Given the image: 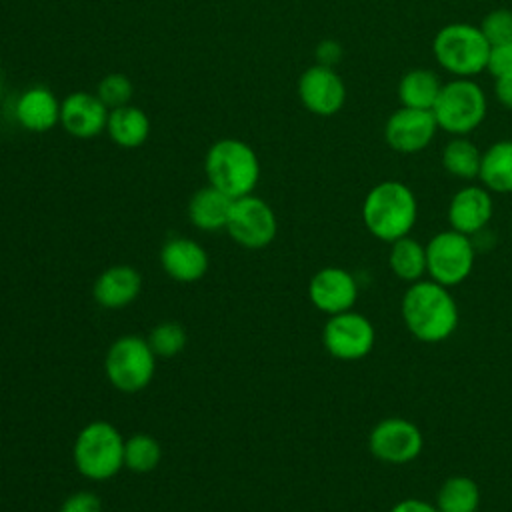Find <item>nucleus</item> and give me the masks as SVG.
Instances as JSON below:
<instances>
[{"label": "nucleus", "instance_id": "nucleus-1", "mask_svg": "<svg viewBox=\"0 0 512 512\" xmlns=\"http://www.w3.org/2000/svg\"><path fill=\"white\" fill-rule=\"evenodd\" d=\"M400 316L406 330L424 344L444 342L460 322V310L450 288L430 278L408 284L400 300Z\"/></svg>", "mask_w": 512, "mask_h": 512}, {"label": "nucleus", "instance_id": "nucleus-2", "mask_svg": "<svg viewBox=\"0 0 512 512\" xmlns=\"http://www.w3.org/2000/svg\"><path fill=\"white\" fill-rule=\"evenodd\" d=\"M360 214L366 230L374 238L390 244L410 236L418 220V200L408 184L400 180H382L364 196Z\"/></svg>", "mask_w": 512, "mask_h": 512}, {"label": "nucleus", "instance_id": "nucleus-3", "mask_svg": "<svg viewBox=\"0 0 512 512\" xmlns=\"http://www.w3.org/2000/svg\"><path fill=\"white\" fill-rule=\"evenodd\" d=\"M204 172L210 186L236 200L254 192L260 180V162L244 140L222 138L208 148Z\"/></svg>", "mask_w": 512, "mask_h": 512}, {"label": "nucleus", "instance_id": "nucleus-4", "mask_svg": "<svg viewBox=\"0 0 512 512\" xmlns=\"http://www.w3.org/2000/svg\"><path fill=\"white\" fill-rule=\"evenodd\" d=\"M124 440L120 430L106 420L86 424L72 446L76 470L94 482L114 478L124 468Z\"/></svg>", "mask_w": 512, "mask_h": 512}, {"label": "nucleus", "instance_id": "nucleus-5", "mask_svg": "<svg viewBox=\"0 0 512 512\" xmlns=\"http://www.w3.org/2000/svg\"><path fill=\"white\" fill-rule=\"evenodd\" d=\"M432 54L454 78H472L486 70L490 44L480 26L450 22L434 34Z\"/></svg>", "mask_w": 512, "mask_h": 512}, {"label": "nucleus", "instance_id": "nucleus-6", "mask_svg": "<svg viewBox=\"0 0 512 512\" xmlns=\"http://www.w3.org/2000/svg\"><path fill=\"white\" fill-rule=\"evenodd\" d=\"M488 112V100L480 84L470 78H454L442 84L432 114L438 130L452 136H466L476 130Z\"/></svg>", "mask_w": 512, "mask_h": 512}, {"label": "nucleus", "instance_id": "nucleus-7", "mask_svg": "<svg viewBox=\"0 0 512 512\" xmlns=\"http://www.w3.org/2000/svg\"><path fill=\"white\" fill-rule=\"evenodd\" d=\"M104 372L116 390L136 394L152 382L156 372V354L146 338L134 334L120 336L106 352Z\"/></svg>", "mask_w": 512, "mask_h": 512}, {"label": "nucleus", "instance_id": "nucleus-8", "mask_svg": "<svg viewBox=\"0 0 512 512\" xmlns=\"http://www.w3.org/2000/svg\"><path fill=\"white\" fill-rule=\"evenodd\" d=\"M426 274L430 280L454 288L462 284L474 268L476 248L472 236L456 230H440L426 244Z\"/></svg>", "mask_w": 512, "mask_h": 512}, {"label": "nucleus", "instance_id": "nucleus-9", "mask_svg": "<svg viewBox=\"0 0 512 512\" xmlns=\"http://www.w3.org/2000/svg\"><path fill=\"white\" fill-rule=\"evenodd\" d=\"M322 344L332 358L356 362L372 352L376 344V328L368 316L352 308L328 316L322 328Z\"/></svg>", "mask_w": 512, "mask_h": 512}, {"label": "nucleus", "instance_id": "nucleus-10", "mask_svg": "<svg viewBox=\"0 0 512 512\" xmlns=\"http://www.w3.org/2000/svg\"><path fill=\"white\" fill-rule=\"evenodd\" d=\"M422 448V430L408 418H382L368 434L370 454L384 464L402 466L414 462L422 454Z\"/></svg>", "mask_w": 512, "mask_h": 512}, {"label": "nucleus", "instance_id": "nucleus-11", "mask_svg": "<svg viewBox=\"0 0 512 512\" xmlns=\"http://www.w3.org/2000/svg\"><path fill=\"white\" fill-rule=\"evenodd\" d=\"M226 232L242 248L260 250L272 244V240L276 238L278 220L266 200L248 194L234 200Z\"/></svg>", "mask_w": 512, "mask_h": 512}, {"label": "nucleus", "instance_id": "nucleus-12", "mask_svg": "<svg viewBox=\"0 0 512 512\" xmlns=\"http://www.w3.org/2000/svg\"><path fill=\"white\" fill-rule=\"evenodd\" d=\"M298 98L308 112L328 118L342 110L346 84L334 68L312 64L298 78Z\"/></svg>", "mask_w": 512, "mask_h": 512}, {"label": "nucleus", "instance_id": "nucleus-13", "mask_svg": "<svg viewBox=\"0 0 512 512\" xmlns=\"http://www.w3.org/2000/svg\"><path fill=\"white\" fill-rule=\"evenodd\" d=\"M438 132L432 110L400 106L384 124L386 144L400 154H416L426 150Z\"/></svg>", "mask_w": 512, "mask_h": 512}, {"label": "nucleus", "instance_id": "nucleus-14", "mask_svg": "<svg viewBox=\"0 0 512 512\" xmlns=\"http://www.w3.org/2000/svg\"><path fill=\"white\" fill-rule=\"evenodd\" d=\"M358 280L340 266L320 268L308 282V298L312 306L326 316L352 310L358 300Z\"/></svg>", "mask_w": 512, "mask_h": 512}, {"label": "nucleus", "instance_id": "nucleus-15", "mask_svg": "<svg viewBox=\"0 0 512 512\" xmlns=\"http://www.w3.org/2000/svg\"><path fill=\"white\" fill-rule=\"evenodd\" d=\"M494 214L492 192L478 184H466L448 202L450 228L466 236L482 232Z\"/></svg>", "mask_w": 512, "mask_h": 512}, {"label": "nucleus", "instance_id": "nucleus-16", "mask_svg": "<svg viewBox=\"0 0 512 512\" xmlns=\"http://www.w3.org/2000/svg\"><path fill=\"white\" fill-rule=\"evenodd\" d=\"M108 106L90 92H72L62 100L60 124L76 138H94L106 130Z\"/></svg>", "mask_w": 512, "mask_h": 512}, {"label": "nucleus", "instance_id": "nucleus-17", "mask_svg": "<svg viewBox=\"0 0 512 512\" xmlns=\"http://www.w3.org/2000/svg\"><path fill=\"white\" fill-rule=\"evenodd\" d=\"M160 266L176 282H198L208 270L206 250L192 238H170L160 248Z\"/></svg>", "mask_w": 512, "mask_h": 512}, {"label": "nucleus", "instance_id": "nucleus-18", "mask_svg": "<svg viewBox=\"0 0 512 512\" xmlns=\"http://www.w3.org/2000/svg\"><path fill=\"white\" fill-rule=\"evenodd\" d=\"M142 290V276L128 264L106 268L94 282V300L108 310H118L132 304Z\"/></svg>", "mask_w": 512, "mask_h": 512}, {"label": "nucleus", "instance_id": "nucleus-19", "mask_svg": "<svg viewBox=\"0 0 512 512\" xmlns=\"http://www.w3.org/2000/svg\"><path fill=\"white\" fill-rule=\"evenodd\" d=\"M62 102L46 86H30L16 100V120L30 132H48L60 124Z\"/></svg>", "mask_w": 512, "mask_h": 512}, {"label": "nucleus", "instance_id": "nucleus-20", "mask_svg": "<svg viewBox=\"0 0 512 512\" xmlns=\"http://www.w3.org/2000/svg\"><path fill=\"white\" fill-rule=\"evenodd\" d=\"M232 204H234V198H230L222 190L208 184L196 190L188 202L190 222L204 232H214L222 228L226 230Z\"/></svg>", "mask_w": 512, "mask_h": 512}, {"label": "nucleus", "instance_id": "nucleus-21", "mask_svg": "<svg viewBox=\"0 0 512 512\" xmlns=\"http://www.w3.org/2000/svg\"><path fill=\"white\" fill-rule=\"evenodd\" d=\"M106 132L110 140L120 148H138L150 136L148 114L132 104L112 108L106 122Z\"/></svg>", "mask_w": 512, "mask_h": 512}, {"label": "nucleus", "instance_id": "nucleus-22", "mask_svg": "<svg viewBox=\"0 0 512 512\" xmlns=\"http://www.w3.org/2000/svg\"><path fill=\"white\" fill-rule=\"evenodd\" d=\"M478 178L490 192L512 194V138L492 142L482 152Z\"/></svg>", "mask_w": 512, "mask_h": 512}, {"label": "nucleus", "instance_id": "nucleus-23", "mask_svg": "<svg viewBox=\"0 0 512 512\" xmlns=\"http://www.w3.org/2000/svg\"><path fill=\"white\" fill-rule=\"evenodd\" d=\"M442 90V82L436 72L428 68H412L402 74L398 82V100L406 108L432 110Z\"/></svg>", "mask_w": 512, "mask_h": 512}, {"label": "nucleus", "instance_id": "nucleus-24", "mask_svg": "<svg viewBox=\"0 0 512 512\" xmlns=\"http://www.w3.org/2000/svg\"><path fill=\"white\" fill-rule=\"evenodd\" d=\"M388 266L392 274L406 284L422 280L426 274V246L412 236L390 242Z\"/></svg>", "mask_w": 512, "mask_h": 512}, {"label": "nucleus", "instance_id": "nucleus-25", "mask_svg": "<svg viewBox=\"0 0 512 512\" xmlns=\"http://www.w3.org/2000/svg\"><path fill=\"white\" fill-rule=\"evenodd\" d=\"M480 500V486L472 478L458 474L440 484L434 504L440 512H478Z\"/></svg>", "mask_w": 512, "mask_h": 512}, {"label": "nucleus", "instance_id": "nucleus-26", "mask_svg": "<svg viewBox=\"0 0 512 512\" xmlns=\"http://www.w3.org/2000/svg\"><path fill=\"white\" fill-rule=\"evenodd\" d=\"M442 168L458 180H474L480 172L482 152L466 136H454L440 154Z\"/></svg>", "mask_w": 512, "mask_h": 512}, {"label": "nucleus", "instance_id": "nucleus-27", "mask_svg": "<svg viewBox=\"0 0 512 512\" xmlns=\"http://www.w3.org/2000/svg\"><path fill=\"white\" fill-rule=\"evenodd\" d=\"M160 458L162 448L154 436L138 432L124 440V468L136 474H148L160 464Z\"/></svg>", "mask_w": 512, "mask_h": 512}, {"label": "nucleus", "instance_id": "nucleus-28", "mask_svg": "<svg viewBox=\"0 0 512 512\" xmlns=\"http://www.w3.org/2000/svg\"><path fill=\"white\" fill-rule=\"evenodd\" d=\"M148 344L154 350L156 356L160 358H172L176 354H180L186 346V330L182 324L178 322H160L152 328V332L148 334Z\"/></svg>", "mask_w": 512, "mask_h": 512}, {"label": "nucleus", "instance_id": "nucleus-29", "mask_svg": "<svg viewBox=\"0 0 512 512\" xmlns=\"http://www.w3.org/2000/svg\"><path fill=\"white\" fill-rule=\"evenodd\" d=\"M96 94L108 106V110H112V108L130 104L132 94H134V86H132V82H130V78L126 74L112 72V74L104 76L98 82Z\"/></svg>", "mask_w": 512, "mask_h": 512}, {"label": "nucleus", "instance_id": "nucleus-30", "mask_svg": "<svg viewBox=\"0 0 512 512\" xmlns=\"http://www.w3.org/2000/svg\"><path fill=\"white\" fill-rule=\"evenodd\" d=\"M480 30L490 46L512 42V10L510 8L490 10L482 18Z\"/></svg>", "mask_w": 512, "mask_h": 512}, {"label": "nucleus", "instance_id": "nucleus-31", "mask_svg": "<svg viewBox=\"0 0 512 512\" xmlns=\"http://www.w3.org/2000/svg\"><path fill=\"white\" fill-rule=\"evenodd\" d=\"M486 70L498 78V76H510L512 74V42L490 46L488 64Z\"/></svg>", "mask_w": 512, "mask_h": 512}, {"label": "nucleus", "instance_id": "nucleus-32", "mask_svg": "<svg viewBox=\"0 0 512 512\" xmlns=\"http://www.w3.org/2000/svg\"><path fill=\"white\" fill-rule=\"evenodd\" d=\"M102 500L98 494L90 490H80L70 494L62 504L58 512H102Z\"/></svg>", "mask_w": 512, "mask_h": 512}, {"label": "nucleus", "instance_id": "nucleus-33", "mask_svg": "<svg viewBox=\"0 0 512 512\" xmlns=\"http://www.w3.org/2000/svg\"><path fill=\"white\" fill-rule=\"evenodd\" d=\"M342 46L340 42L332 40V38H326L322 42H318L316 50H314V58H316V64H322V66H330L334 68L340 60H342Z\"/></svg>", "mask_w": 512, "mask_h": 512}, {"label": "nucleus", "instance_id": "nucleus-34", "mask_svg": "<svg viewBox=\"0 0 512 512\" xmlns=\"http://www.w3.org/2000/svg\"><path fill=\"white\" fill-rule=\"evenodd\" d=\"M388 512H440L436 504L422 498H404L398 500Z\"/></svg>", "mask_w": 512, "mask_h": 512}, {"label": "nucleus", "instance_id": "nucleus-35", "mask_svg": "<svg viewBox=\"0 0 512 512\" xmlns=\"http://www.w3.org/2000/svg\"><path fill=\"white\" fill-rule=\"evenodd\" d=\"M494 96L504 108L512 110V74L494 78Z\"/></svg>", "mask_w": 512, "mask_h": 512}, {"label": "nucleus", "instance_id": "nucleus-36", "mask_svg": "<svg viewBox=\"0 0 512 512\" xmlns=\"http://www.w3.org/2000/svg\"><path fill=\"white\" fill-rule=\"evenodd\" d=\"M0 92H2V74H0Z\"/></svg>", "mask_w": 512, "mask_h": 512}]
</instances>
